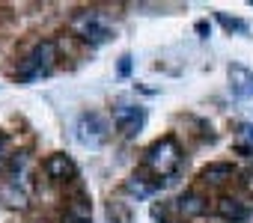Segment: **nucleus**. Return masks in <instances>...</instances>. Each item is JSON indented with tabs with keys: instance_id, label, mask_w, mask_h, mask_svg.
Masks as SVG:
<instances>
[{
	"instance_id": "obj_1",
	"label": "nucleus",
	"mask_w": 253,
	"mask_h": 223,
	"mask_svg": "<svg viewBox=\"0 0 253 223\" xmlns=\"http://www.w3.org/2000/svg\"><path fill=\"white\" fill-rule=\"evenodd\" d=\"M143 164L164 182H170V176H176L179 164H182V149L176 143V137H161L155 140L146 152H143Z\"/></svg>"
},
{
	"instance_id": "obj_2",
	"label": "nucleus",
	"mask_w": 253,
	"mask_h": 223,
	"mask_svg": "<svg viewBox=\"0 0 253 223\" xmlns=\"http://www.w3.org/2000/svg\"><path fill=\"white\" fill-rule=\"evenodd\" d=\"M54 63H57V42L42 39V42H36L33 51L18 63V77H21V80H33V77H39V74H48V72L54 69Z\"/></svg>"
},
{
	"instance_id": "obj_3",
	"label": "nucleus",
	"mask_w": 253,
	"mask_h": 223,
	"mask_svg": "<svg viewBox=\"0 0 253 223\" xmlns=\"http://www.w3.org/2000/svg\"><path fill=\"white\" fill-rule=\"evenodd\" d=\"M72 30H75V36H81V39L89 42V45H104V42L110 39V27L101 24V18H98L95 9L78 12V15L72 18Z\"/></svg>"
},
{
	"instance_id": "obj_4",
	"label": "nucleus",
	"mask_w": 253,
	"mask_h": 223,
	"mask_svg": "<svg viewBox=\"0 0 253 223\" xmlns=\"http://www.w3.org/2000/svg\"><path fill=\"white\" fill-rule=\"evenodd\" d=\"M75 134H78V143H81V146L98 149V146L107 140V122H104L98 113H84V116L78 119Z\"/></svg>"
},
{
	"instance_id": "obj_5",
	"label": "nucleus",
	"mask_w": 253,
	"mask_h": 223,
	"mask_svg": "<svg viewBox=\"0 0 253 223\" xmlns=\"http://www.w3.org/2000/svg\"><path fill=\"white\" fill-rule=\"evenodd\" d=\"M143 122H146V113H143V107H137V104H119V107L113 110V125H116L125 137L140 134Z\"/></svg>"
},
{
	"instance_id": "obj_6",
	"label": "nucleus",
	"mask_w": 253,
	"mask_h": 223,
	"mask_svg": "<svg viewBox=\"0 0 253 223\" xmlns=\"http://www.w3.org/2000/svg\"><path fill=\"white\" fill-rule=\"evenodd\" d=\"M42 167H45V176H48L51 182H72V179L78 176V170H75L72 158H69V155H63V152L48 155Z\"/></svg>"
},
{
	"instance_id": "obj_7",
	"label": "nucleus",
	"mask_w": 253,
	"mask_h": 223,
	"mask_svg": "<svg viewBox=\"0 0 253 223\" xmlns=\"http://www.w3.org/2000/svg\"><path fill=\"white\" fill-rule=\"evenodd\" d=\"M229 89L238 101H253V72L244 66H229Z\"/></svg>"
},
{
	"instance_id": "obj_8",
	"label": "nucleus",
	"mask_w": 253,
	"mask_h": 223,
	"mask_svg": "<svg viewBox=\"0 0 253 223\" xmlns=\"http://www.w3.org/2000/svg\"><path fill=\"white\" fill-rule=\"evenodd\" d=\"M232 176H235V167L229 161H214V164L203 167V173H200V179L206 185H211V187H220V185L232 182Z\"/></svg>"
},
{
	"instance_id": "obj_9",
	"label": "nucleus",
	"mask_w": 253,
	"mask_h": 223,
	"mask_svg": "<svg viewBox=\"0 0 253 223\" xmlns=\"http://www.w3.org/2000/svg\"><path fill=\"white\" fill-rule=\"evenodd\" d=\"M176 202H179L182 217H200V214L209 211V199H206L203 193H197V190H185Z\"/></svg>"
},
{
	"instance_id": "obj_10",
	"label": "nucleus",
	"mask_w": 253,
	"mask_h": 223,
	"mask_svg": "<svg viewBox=\"0 0 253 223\" xmlns=\"http://www.w3.org/2000/svg\"><path fill=\"white\" fill-rule=\"evenodd\" d=\"M214 211H217L223 220H247V217H250V208H247L238 196H220L217 205H214Z\"/></svg>"
},
{
	"instance_id": "obj_11",
	"label": "nucleus",
	"mask_w": 253,
	"mask_h": 223,
	"mask_svg": "<svg viewBox=\"0 0 253 223\" xmlns=\"http://www.w3.org/2000/svg\"><path fill=\"white\" fill-rule=\"evenodd\" d=\"M164 185H167L164 179H158V182H152V185H149V182H143V176H131L128 182H125V190L143 199V196H152V193H155L158 187H164Z\"/></svg>"
},
{
	"instance_id": "obj_12",
	"label": "nucleus",
	"mask_w": 253,
	"mask_h": 223,
	"mask_svg": "<svg viewBox=\"0 0 253 223\" xmlns=\"http://www.w3.org/2000/svg\"><path fill=\"white\" fill-rule=\"evenodd\" d=\"M66 223H89V199L75 196L66 208Z\"/></svg>"
},
{
	"instance_id": "obj_13",
	"label": "nucleus",
	"mask_w": 253,
	"mask_h": 223,
	"mask_svg": "<svg viewBox=\"0 0 253 223\" xmlns=\"http://www.w3.org/2000/svg\"><path fill=\"white\" fill-rule=\"evenodd\" d=\"M217 21H220L229 33H247V24L238 21V18H229V15H223V12H217Z\"/></svg>"
},
{
	"instance_id": "obj_14",
	"label": "nucleus",
	"mask_w": 253,
	"mask_h": 223,
	"mask_svg": "<svg viewBox=\"0 0 253 223\" xmlns=\"http://www.w3.org/2000/svg\"><path fill=\"white\" fill-rule=\"evenodd\" d=\"M6 158H9V137L0 131V164H3Z\"/></svg>"
},
{
	"instance_id": "obj_15",
	"label": "nucleus",
	"mask_w": 253,
	"mask_h": 223,
	"mask_svg": "<svg viewBox=\"0 0 253 223\" xmlns=\"http://www.w3.org/2000/svg\"><path fill=\"white\" fill-rule=\"evenodd\" d=\"M128 72H131V57L125 54V57H119V77H128Z\"/></svg>"
},
{
	"instance_id": "obj_16",
	"label": "nucleus",
	"mask_w": 253,
	"mask_h": 223,
	"mask_svg": "<svg viewBox=\"0 0 253 223\" xmlns=\"http://www.w3.org/2000/svg\"><path fill=\"white\" fill-rule=\"evenodd\" d=\"M241 137L250 143V149H253V122H247V125H241Z\"/></svg>"
},
{
	"instance_id": "obj_17",
	"label": "nucleus",
	"mask_w": 253,
	"mask_h": 223,
	"mask_svg": "<svg viewBox=\"0 0 253 223\" xmlns=\"http://www.w3.org/2000/svg\"><path fill=\"white\" fill-rule=\"evenodd\" d=\"M241 185H244V190H250V193H253V167H250V170L244 173V179H241Z\"/></svg>"
},
{
	"instance_id": "obj_18",
	"label": "nucleus",
	"mask_w": 253,
	"mask_h": 223,
	"mask_svg": "<svg viewBox=\"0 0 253 223\" xmlns=\"http://www.w3.org/2000/svg\"><path fill=\"white\" fill-rule=\"evenodd\" d=\"M197 33H200V36H209V33H211L209 21H197Z\"/></svg>"
}]
</instances>
